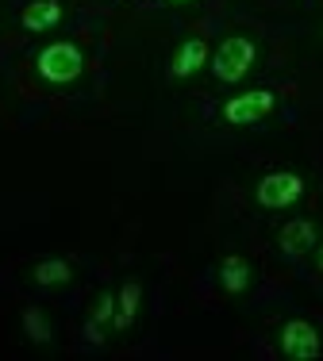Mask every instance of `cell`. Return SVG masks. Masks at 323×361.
<instances>
[{
    "instance_id": "cell-1",
    "label": "cell",
    "mask_w": 323,
    "mask_h": 361,
    "mask_svg": "<svg viewBox=\"0 0 323 361\" xmlns=\"http://www.w3.org/2000/svg\"><path fill=\"white\" fill-rule=\"evenodd\" d=\"M39 77L50 85H70L78 81L81 70H85V58L73 42H50V47L39 50Z\"/></svg>"
},
{
    "instance_id": "cell-2",
    "label": "cell",
    "mask_w": 323,
    "mask_h": 361,
    "mask_svg": "<svg viewBox=\"0 0 323 361\" xmlns=\"http://www.w3.org/2000/svg\"><path fill=\"white\" fill-rule=\"evenodd\" d=\"M250 66H254V42L246 35L224 39V42H219V50L212 54V73H216L219 81H227V85L243 81V77L250 73Z\"/></svg>"
},
{
    "instance_id": "cell-3",
    "label": "cell",
    "mask_w": 323,
    "mask_h": 361,
    "mask_svg": "<svg viewBox=\"0 0 323 361\" xmlns=\"http://www.w3.org/2000/svg\"><path fill=\"white\" fill-rule=\"evenodd\" d=\"M304 196V180L288 169H277V173H266L258 180V204L262 208H293L296 200Z\"/></svg>"
},
{
    "instance_id": "cell-4",
    "label": "cell",
    "mask_w": 323,
    "mask_h": 361,
    "mask_svg": "<svg viewBox=\"0 0 323 361\" xmlns=\"http://www.w3.org/2000/svg\"><path fill=\"white\" fill-rule=\"evenodd\" d=\"M274 92L269 89H254V92H239V97H231L224 104V119L227 123H258V119H266L269 111H274Z\"/></svg>"
},
{
    "instance_id": "cell-5",
    "label": "cell",
    "mask_w": 323,
    "mask_h": 361,
    "mask_svg": "<svg viewBox=\"0 0 323 361\" xmlns=\"http://www.w3.org/2000/svg\"><path fill=\"white\" fill-rule=\"evenodd\" d=\"M281 350L285 357L293 361H308V357H319L323 354V342H319V331L304 319H288L281 326Z\"/></svg>"
},
{
    "instance_id": "cell-6",
    "label": "cell",
    "mask_w": 323,
    "mask_h": 361,
    "mask_svg": "<svg viewBox=\"0 0 323 361\" xmlns=\"http://www.w3.org/2000/svg\"><path fill=\"white\" fill-rule=\"evenodd\" d=\"M277 246H281L288 257L312 250V246H316V223L312 219H288L281 227V235H277Z\"/></svg>"
},
{
    "instance_id": "cell-7",
    "label": "cell",
    "mask_w": 323,
    "mask_h": 361,
    "mask_svg": "<svg viewBox=\"0 0 323 361\" xmlns=\"http://www.w3.org/2000/svg\"><path fill=\"white\" fill-rule=\"evenodd\" d=\"M58 20H62V4L58 0H31L20 16V23L28 31H50V27H58Z\"/></svg>"
},
{
    "instance_id": "cell-8",
    "label": "cell",
    "mask_w": 323,
    "mask_h": 361,
    "mask_svg": "<svg viewBox=\"0 0 323 361\" xmlns=\"http://www.w3.org/2000/svg\"><path fill=\"white\" fill-rule=\"evenodd\" d=\"M204 62H208V47H204V39H189V42L177 47L173 62H169V73L173 77H193Z\"/></svg>"
},
{
    "instance_id": "cell-9",
    "label": "cell",
    "mask_w": 323,
    "mask_h": 361,
    "mask_svg": "<svg viewBox=\"0 0 323 361\" xmlns=\"http://www.w3.org/2000/svg\"><path fill=\"white\" fill-rule=\"evenodd\" d=\"M139 285L135 281H127V285L120 288V300H116V315H112V326L116 331H127V326L135 323V315H139Z\"/></svg>"
},
{
    "instance_id": "cell-10",
    "label": "cell",
    "mask_w": 323,
    "mask_h": 361,
    "mask_svg": "<svg viewBox=\"0 0 323 361\" xmlns=\"http://www.w3.org/2000/svg\"><path fill=\"white\" fill-rule=\"evenodd\" d=\"M219 285H224L227 292H243L246 285H250V265L243 262V257H224V265H219Z\"/></svg>"
},
{
    "instance_id": "cell-11",
    "label": "cell",
    "mask_w": 323,
    "mask_h": 361,
    "mask_svg": "<svg viewBox=\"0 0 323 361\" xmlns=\"http://www.w3.org/2000/svg\"><path fill=\"white\" fill-rule=\"evenodd\" d=\"M70 277H73V269H70V262H62V257H47V262L35 265L39 285H66Z\"/></svg>"
},
{
    "instance_id": "cell-12",
    "label": "cell",
    "mask_w": 323,
    "mask_h": 361,
    "mask_svg": "<svg viewBox=\"0 0 323 361\" xmlns=\"http://www.w3.org/2000/svg\"><path fill=\"white\" fill-rule=\"evenodd\" d=\"M23 326H28L31 342H50V326H47V319H42L35 307H28V312H23Z\"/></svg>"
},
{
    "instance_id": "cell-13",
    "label": "cell",
    "mask_w": 323,
    "mask_h": 361,
    "mask_svg": "<svg viewBox=\"0 0 323 361\" xmlns=\"http://www.w3.org/2000/svg\"><path fill=\"white\" fill-rule=\"evenodd\" d=\"M319 269H323V250H319Z\"/></svg>"
},
{
    "instance_id": "cell-14",
    "label": "cell",
    "mask_w": 323,
    "mask_h": 361,
    "mask_svg": "<svg viewBox=\"0 0 323 361\" xmlns=\"http://www.w3.org/2000/svg\"><path fill=\"white\" fill-rule=\"evenodd\" d=\"M169 4H185V0H169Z\"/></svg>"
}]
</instances>
